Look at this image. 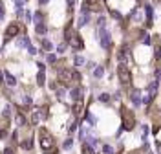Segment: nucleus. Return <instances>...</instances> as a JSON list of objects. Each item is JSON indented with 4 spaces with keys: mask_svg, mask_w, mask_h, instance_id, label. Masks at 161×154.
<instances>
[{
    "mask_svg": "<svg viewBox=\"0 0 161 154\" xmlns=\"http://www.w3.org/2000/svg\"><path fill=\"white\" fill-rule=\"evenodd\" d=\"M39 141H40V149L46 154H57V143L51 136V132L48 128H40L39 130Z\"/></svg>",
    "mask_w": 161,
    "mask_h": 154,
    "instance_id": "obj_1",
    "label": "nucleus"
},
{
    "mask_svg": "<svg viewBox=\"0 0 161 154\" xmlns=\"http://www.w3.org/2000/svg\"><path fill=\"white\" fill-rule=\"evenodd\" d=\"M64 35H66V42L70 44V46L73 48V50H82V40H81V37L72 30V26H68L66 28V31H64Z\"/></svg>",
    "mask_w": 161,
    "mask_h": 154,
    "instance_id": "obj_2",
    "label": "nucleus"
},
{
    "mask_svg": "<svg viewBox=\"0 0 161 154\" xmlns=\"http://www.w3.org/2000/svg\"><path fill=\"white\" fill-rule=\"evenodd\" d=\"M121 116H123V128L132 130V128L135 127V116L130 112L126 106H123V108H121Z\"/></svg>",
    "mask_w": 161,
    "mask_h": 154,
    "instance_id": "obj_3",
    "label": "nucleus"
},
{
    "mask_svg": "<svg viewBox=\"0 0 161 154\" xmlns=\"http://www.w3.org/2000/svg\"><path fill=\"white\" fill-rule=\"evenodd\" d=\"M117 75H119V81L123 83V84H128L130 81H132V75H130V70L126 68V64H119V68H117Z\"/></svg>",
    "mask_w": 161,
    "mask_h": 154,
    "instance_id": "obj_4",
    "label": "nucleus"
},
{
    "mask_svg": "<svg viewBox=\"0 0 161 154\" xmlns=\"http://www.w3.org/2000/svg\"><path fill=\"white\" fill-rule=\"evenodd\" d=\"M101 6H103L101 0H84V9H82V11H84V13H86V11H99Z\"/></svg>",
    "mask_w": 161,
    "mask_h": 154,
    "instance_id": "obj_5",
    "label": "nucleus"
},
{
    "mask_svg": "<svg viewBox=\"0 0 161 154\" xmlns=\"http://www.w3.org/2000/svg\"><path fill=\"white\" fill-rule=\"evenodd\" d=\"M18 31H20V26L13 22L11 26H8V30H6V37H4V39H6V40H9V39L17 37V35H18Z\"/></svg>",
    "mask_w": 161,
    "mask_h": 154,
    "instance_id": "obj_6",
    "label": "nucleus"
},
{
    "mask_svg": "<svg viewBox=\"0 0 161 154\" xmlns=\"http://www.w3.org/2000/svg\"><path fill=\"white\" fill-rule=\"evenodd\" d=\"M46 116V108H37L35 112H33V116H31V123L33 125H37V123H40V119Z\"/></svg>",
    "mask_w": 161,
    "mask_h": 154,
    "instance_id": "obj_7",
    "label": "nucleus"
},
{
    "mask_svg": "<svg viewBox=\"0 0 161 154\" xmlns=\"http://www.w3.org/2000/svg\"><path fill=\"white\" fill-rule=\"evenodd\" d=\"M101 46H103V48H110V33L104 31V28H103V31H101Z\"/></svg>",
    "mask_w": 161,
    "mask_h": 154,
    "instance_id": "obj_8",
    "label": "nucleus"
},
{
    "mask_svg": "<svg viewBox=\"0 0 161 154\" xmlns=\"http://www.w3.org/2000/svg\"><path fill=\"white\" fill-rule=\"evenodd\" d=\"M139 96H141L139 90H134V92H132L130 97H132V103H134V105H141V97H139Z\"/></svg>",
    "mask_w": 161,
    "mask_h": 154,
    "instance_id": "obj_9",
    "label": "nucleus"
},
{
    "mask_svg": "<svg viewBox=\"0 0 161 154\" xmlns=\"http://www.w3.org/2000/svg\"><path fill=\"white\" fill-rule=\"evenodd\" d=\"M72 97H73L75 101H81V97H82V90H81V88H73V90H72Z\"/></svg>",
    "mask_w": 161,
    "mask_h": 154,
    "instance_id": "obj_10",
    "label": "nucleus"
},
{
    "mask_svg": "<svg viewBox=\"0 0 161 154\" xmlns=\"http://www.w3.org/2000/svg\"><path fill=\"white\" fill-rule=\"evenodd\" d=\"M39 66H40V72H39V75H37V83L42 86V84H44V79H46V77H44V66H42V64H39Z\"/></svg>",
    "mask_w": 161,
    "mask_h": 154,
    "instance_id": "obj_11",
    "label": "nucleus"
},
{
    "mask_svg": "<svg viewBox=\"0 0 161 154\" xmlns=\"http://www.w3.org/2000/svg\"><path fill=\"white\" fill-rule=\"evenodd\" d=\"M6 83H8L9 86H15V84H17V81H15V77H13L11 74H8V72H6Z\"/></svg>",
    "mask_w": 161,
    "mask_h": 154,
    "instance_id": "obj_12",
    "label": "nucleus"
},
{
    "mask_svg": "<svg viewBox=\"0 0 161 154\" xmlns=\"http://www.w3.org/2000/svg\"><path fill=\"white\" fill-rule=\"evenodd\" d=\"M82 154H94V149L84 143V145H82Z\"/></svg>",
    "mask_w": 161,
    "mask_h": 154,
    "instance_id": "obj_13",
    "label": "nucleus"
},
{
    "mask_svg": "<svg viewBox=\"0 0 161 154\" xmlns=\"http://www.w3.org/2000/svg\"><path fill=\"white\" fill-rule=\"evenodd\" d=\"M37 33H39V35L46 33V24H37Z\"/></svg>",
    "mask_w": 161,
    "mask_h": 154,
    "instance_id": "obj_14",
    "label": "nucleus"
},
{
    "mask_svg": "<svg viewBox=\"0 0 161 154\" xmlns=\"http://www.w3.org/2000/svg\"><path fill=\"white\" fill-rule=\"evenodd\" d=\"M42 48H44V50H48V52H50V50H51L53 46H51V42H50V40H42Z\"/></svg>",
    "mask_w": 161,
    "mask_h": 154,
    "instance_id": "obj_15",
    "label": "nucleus"
},
{
    "mask_svg": "<svg viewBox=\"0 0 161 154\" xmlns=\"http://www.w3.org/2000/svg\"><path fill=\"white\" fill-rule=\"evenodd\" d=\"M22 147H24V149H31V147H33V141H31V140H26L24 143H22Z\"/></svg>",
    "mask_w": 161,
    "mask_h": 154,
    "instance_id": "obj_16",
    "label": "nucleus"
},
{
    "mask_svg": "<svg viewBox=\"0 0 161 154\" xmlns=\"http://www.w3.org/2000/svg\"><path fill=\"white\" fill-rule=\"evenodd\" d=\"M103 150H104V154H113V149H112L110 145H104V147H103Z\"/></svg>",
    "mask_w": 161,
    "mask_h": 154,
    "instance_id": "obj_17",
    "label": "nucleus"
},
{
    "mask_svg": "<svg viewBox=\"0 0 161 154\" xmlns=\"http://www.w3.org/2000/svg\"><path fill=\"white\" fill-rule=\"evenodd\" d=\"M40 20H42V13L37 11V13H35V22H37V24H40Z\"/></svg>",
    "mask_w": 161,
    "mask_h": 154,
    "instance_id": "obj_18",
    "label": "nucleus"
},
{
    "mask_svg": "<svg viewBox=\"0 0 161 154\" xmlns=\"http://www.w3.org/2000/svg\"><path fill=\"white\" fill-rule=\"evenodd\" d=\"M17 123H18V125H24V123H26L24 116H20V114H18V116H17Z\"/></svg>",
    "mask_w": 161,
    "mask_h": 154,
    "instance_id": "obj_19",
    "label": "nucleus"
},
{
    "mask_svg": "<svg viewBox=\"0 0 161 154\" xmlns=\"http://www.w3.org/2000/svg\"><path fill=\"white\" fill-rule=\"evenodd\" d=\"M147 134H148V127H147V125H145V127H143V128H141V136H143V140H145V138H147Z\"/></svg>",
    "mask_w": 161,
    "mask_h": 154,
    "instance_id": "obj_20",
    "label": "nucleus"
},
{
    "mask_svg": "<svg viewBox=\"0 0 161 154\" xmlns=\"http://www.w3.org/2000/svg\"><path fill=\"white\" fill-rule=\"evenodd\" d=\"M75 64H77V66H82V64H84V59H82V57H77V59H75Z\"/></svg>",
    "mask_w": 161,
    "mask_h": 154,
    "instance_id": "obj_21",
    "label": "nucleus"
},
{
    "mask_svg": "<svg viewBox=\"0 0 161 154\" xmlns=\"http://www.w3.org/2000/svg\"><path fill=\"white\" fill-rule=\"evenodd\" d=\"M99 99H101V101H104V103H106V101H108V99H110V97H108V94H101V96H99Z\"/></svg>",
    "mask_w": 161,
    "mask_h": 154,
    "instance_id": "obj_22",
    "label": "nucleus"
},
{
    "mask_svg": "<svg viewBox=\"0 0 161 154\" xmlns=\"http://www.w3.org/2000/svg\"><path fill=\"white\" fill-rule=\"evenodd\" d=\"M72 143H73L72 140H66V141H64V149H70V147H72Z\"/></svg>",
    "mask_w": 161,
    "mask_h": 154,
    "instance_id": "obj_23",
    "label": "nucleus"
},
{
    "mask_svg": "<svg viewBox=\"0 0 161 154\" xmlns=\"http://www.w3.org/2000/svg\"><path fill=\"white\" fill-rule=\"evenodd\" d=\"M101 75H103V68H97L95 70V77H101Z\"/></svg>",
    "mask_w": 161,
    "mask_h": 154,
    "instance_id": "obj_24",
    "label": "nucleus"
},
{
    "mask_svg": "<svg viewBox=\"0 0 161 154\" xmlns=\"http://www.w3.org/2000/svg\"><path fill=\"white\" fill-rule=\"evenodd\" d=\"M55 59H57V57H55L53 53H51V55H48V61H50V62H55Z\"/></svg>",
    "mask_w": 161,
    "mask_h": 154,
    "instance_id": "obj_25",
    "label": "nucleus"
},
{
    "mask_svg": "<svg viewBox=\"0 0 161 154\" xmlns=\"http://www.w3.org/2000/svg\"><path fill=\"white\" fill-rule=\"evenodd\" d=\"M4 154H13V150H11V147H8V149L4 150Z\"/></svg>",
    "mask_w": 161,
    "mask_h": 154,
    "instance_id": "obj_26",
    "label": "nucleus"
},
{
    "mask_svg": "<svg viewBox=\"0 0 161 154\" xmlns=\"http://www.w3.org/2000/svg\"><path fill=\"white\" fill-rule=\"evenodd\" d=\"M156 147H157V152H159V154H161V145H159V141H157V143H156Z\"/></svg>",
    "mask_w": 161,
    "mask_h": 154,
    "instance_id": "obj_27",
    "label": "nucleus"
},
{
    "mask_svg": "<svg viewBox=\"0 0 161 154\" xmlns=\"http://www.w3.org/2000/svg\"><path fill=\"white\" fill-rule=\"evenodd\" d=\"M50 2V0H40V4H48Z\"/></svg>",
    "mask_w": 161,
    "mask_h": 154,
    "instance_id": "obj_28",
    "label": "nucleus"
},
{
    "mask_svg": "<svg viewBox=\"0 0 161 154\" xmlns=\"http://www.w3.org/2000/svg\"><path fill=\"white\" fill-rule=\"evenodd\" d=\"M73 2H75V0H68V4H70V6H73Z\"/></svg>",
    "mask_w": 161,
    "mask_h": 154,
    "instance_id": "obj_29",
    "label": "nucleus"
},
{
    "mask_svg": "<svg viewBox=\"0 0 161 154\" xmlns=\"http://www.w3.org/2000/svg\"><path fill=\"white\" fill-rule=\"evenodd\" d=\"M132 154H139V152H132Z\"/></svg>",
    "mask_w": 161,
    "mask_h": 154,
    "instance_id": "obj_30",
    "label": "nucleus"
},
{
    "mask_svg": "<svg viewBox=\"0 0 161 154\" xmlns=\"http://www.w3.org/2000/svg\"><path fill=\"white\" fill-rule=\"evenodd\" d=\"M137 2H143V0H137Z\"/></svg>",
    "mask_w": 161,
    "mask_h": 154,
    "instance_id": "obj_31",
    "label": "nucleus"
}]
</instances>
